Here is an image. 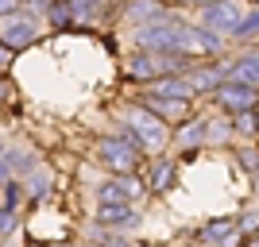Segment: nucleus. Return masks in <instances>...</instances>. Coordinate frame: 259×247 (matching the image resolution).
Wrapping results in <instances>:
<instances>
[{"label": "nucleus", "instance_id": "nucleus-1", "mask_svg": "<svg viewBox=\"0 0 259 247\" xmlns=\"http://www.w3.org/2000/svg\"><path fill=\"white\" fill-rule=\"evenodd\" d=\"M186 35H190V27L170 23L162 16V20H151V23L136 27V43L143 51H155V54H186Z\"/></svg>", "mask_w": 259, "mask_h": 247}, {"label": "nucleus", "instance_id": "nucleus-2", "mask_svg": "<svg viewBox=\"0 0 259 247\" xmlns=\"http://www.w3.org/2000/svg\"><path fill=\"white\" fill-rule=\"evenodd\" d=\"M128 74L155 85V81H162V77L190 74V54H155V51H143V54H136V58H132Z\"/></svg>", "mask_w": 259, "mask_h": 247}, {"label": "nucleus", "instance_id": "nucleus-3", "mask_svg": "<svg viewBox=\"0 0 259 247\" xmlns=\"http://www.w3.org/2000/svg\"><path fill=\"white\" fill-rule=\"evenodd\" d=\"M128 124L132 131H136V147L140 151H159L162 143H166V124H162L155 112H147V108H136V112H128Z\"/></svg>", "mask_w": 259, "mask_h": 247}, {"label": "nucleus", "instance_id": "nucleus-4", "mask_svg": "<svg viewBox=\"0 0 259 247\" xmlns=\"http://www.w3.org/2000/svg\"><path fill=\"white\" fill-rule=\"evenodd\" d=\"M97 159L105 162L112 174H136V166H140V147L132 139H108L97 147Z\"/></svg>", "mask_w": 259, "mask_h": 247}, {"label": "nucleus", "instance_id": "nucleus-5", "mask_svg": "<svg viewBox=\"0 0 259 247\" xmlns=\"http://www.w3.org/2000/svg\"><path fill=\"white\" fill-rule=\"evenodd\" d=\"M35 20L31 16H4L0 20V46H8V51H23V46H31L35 43Z\"/></svg>", "mask_w": 259, "mask_h": 247}, {"label": "nucleus", "instance_id": "nucleus-6", "mask_svg": "<svg viewBox=\"0 0 259 247\" xmlns=\"http://www.w3.org/2000/svg\"><path fill=\"white\" fill-rule=\"evenodd\" d=\"M201 23H205L209 31H236L240 23H244V12L232 0H213V4L201 8Z\"/></svg>", "mask_w": 259, "mask_h": 247}, {"label": "nucleus", "instance_id": "nucleus-7", "mask_svg": "<svg viewBox=\"0 0 259 247\" xmlns=\"http://www.w3.org/2000/svg\"><path fill=\"white\" fill-rule=\"evenodd\" d=\"M255 101H259V93H255V89H248V85H240V81H225V85L217 89V105L225 108L228 116L251 112V108H255Z\"/></svg>", "mask_w": 259, "mask_h": 247}, {"label": "nucleus", "instance_id": "nucleus-8", "mask_svg": "<svg viewBox=\"0 0 259 247\" xmlns=\"http://www.w3.org/2000/svg\"><path fill=\"white\" fill-rule=\"evenodd\" d=\"M136 197H143V185L124 174V178H108L105 185L97 189V201L101 205H136Z\"/></svg>", "mask_w": 259, "mask_h": 247}, {"label": "nucleus", "instance_id": "nucleus-9", "mask_svg": "<svg viewBox=\"0 0 259 247\" xmlns=\"http://www.w3.org/2000/svg\"><path fill=\"white\" fill-rule=\"evenodd\" d=\"M147 112H155V116L162 120V124H186L190 120V101H174V97H151L147 93Z\"/></svg>", "mask_w": 259, "mask_h": 247}, {"label": "nucleus", "instance_id": "nucleus-10", "mask_svg": "<svg viewBox=\"0 0 259 247\" xmlns=\"http://www.w3.org/2000/svg\"><path fill=\"white\" fill-rule=\"evenodd\" d=\"M228 81H240V85H248V89H259V51L244 54L240 62L228 66Z\"/></svg>", "mask_w": 259, "mask_h": 247}, {"label": "nucleus", "instance_id": "nucleus-11", "mask_svg": "<svg viewBox=\"0 0 259 247\" xmlns=\"http://www.w3.org/2000/svg\"><path fill=\"white\" fill-rule=\"evenodd\" d=\"M97 220L105 228H128L132 220H136V205H101Z\"/></svg>", "mask_w": 259, "mask_h": 247}, {"label": "nucleus", "instance_id": "nucleus-12", "mask_svg": "<svg viewBox=\"0 0 259 247\" xmlns=\"http://www.w3.org/2000/svg\"><path fill=\"white\" fill-rule=\"evenodd\" d=\"M236 232V216H217L209 220L205 228H197V239H205V243H225V236Z\"/></svg>", "mask_w": 259, "mask_h": 247}, {"label": "nucleus", "instance_id": "nucleus-13", "mask_svg": "<svg viewBox=\"0 0 259 247\" xmlns=\"http://www.w3.org/2000/svg\"><path fill=\"white\" fill-rule=\"evenodd\" d=\"M147 185H151L155 193H166V189L174 185V162L159 159V162H155V170H151V178H147Z\"/></svg>", "mask_w": 259, "mask_h": 247}, {"label": "nucleus", "instance_id": "nucleus-14", "mask_svg": "<svg viewBox=\"0 0 259 247\" xmlns=\"http://www.w3.org/2000/svg\"><path fill=\"white\" fill-rule=\"evenodd\" d=\"M174 139H178V147H186V151L197 147V143H205V120H186Z\"/></svg>", "mask_w": 259, "mask_h": 247}, {"label": "nucleus", "instance_id": "nucleus-15", "mask_svg": "<svg viewBox=\"0 0 259 247\" xmlns=\"http://www.w3.org/2000/svg\"><path fill=\"white\" fill-rule=\"evenodd\" d=\"M232 116L228 120H205V139H213V143H225V139H232Z\"/></svg>", "mask_w": 259, "mask_h": 247}, {"label": "nucleus", "instance_id": "nucleus-16", "mask_svg": "<svg viewBox=\"0 0 259 247\" xmlns=\"http://www.w3.org/2000/svg\"><path fill=\"white\" fill-rule=\"evenodd\" d=\"M232 39H259V12L244 16V23H240L236 31H232Z\"/></svg>", "mask_w": 259, "mask_h": 247}, {"label": "nucleus", "instance_id": "nucleus-17", "mask_svg": "<svg viewBox=\"0 0 259 247\" xmlns=\"http://www.w3.org/2000/svg\"><path fill=\"white\" fill-rule=\"evenodd\" d=\"M236 162H240L248 174H259V147H240V151H236Z\"/></svg>", "mask_w": 259, "mask_h": 247}, {"label": "nucleus", "instance_id": "nucleus-18", "mask_svg": "<svg viewBox=\"0 0 259 247\" xmlns=\"http://www.w3.org/2000/svg\"><path fill=\"white\" fill-rule=\"evenodd\" d=\"M232 128L240 131V135H259V124H255V112H240V116H232Z\"/></svg>", "mask_w": 259, "mask_h": 247}, {"label": "nucleus", "instance_id": "nucleus-19", "mask_svg": "<svg viewBox=\"0 0 259 247\" xmlns=\"http://www.w3.org/2000/svg\"><path fill=\"white\" fill-rule=\"evenodd\" d=\"M20 201H23V185H20V182H4V209L12 213Z\"/></svg>", "mask_w": 259, "mask_h": 247}, {"label": "nucleus", "instance_id": "nucleus-20", "mask_svg": "<svg viewBox=\"0 0 259 247\" xmlns=\"http://www.w3.org/2000/svg\"><path fill=\"white\" fill-rule=\"evenodd\" d=\"M255 228H259V213H244V220H236L240 236H255Z\"/></svg>", "mask_w": 259, "mask_h": 247}, {"label": "nucleus", "instance_id": "nucleus-21", "mask_svg": "<svg viewBox=\"0 0 259 247\" xmlns=\"http://www.w3.org/2000/svg\"><path fill=\"white\" fill-rule=\"evenodd\" d=\"M31 193H35V197L51 193V174H47V178H43V174H35V185H31Z\"/></svg>", "mask_w": 259, "mask_h": 247}, {"label": "nucleus", "instance_id": "nucleus-22", "mask_svg": "<svg viewBox=\"0 0 259 247\" xmlns=\"http://www.w3.org/2000/svg\"><path fill=\"white\" fill-rule=\"evenodd\" d=\"M12 228H16V216H12L8 209H0V236H8Z\"/></svg>", "mask_w": 259, "mask_h": 247}, {"label": "nucleus", "instance_id": "nucleus-23", "mask_svg": "<svg viewBox=\"0 0 259 247\" xmlns=\"http://www.w3.org/2000/svg\"><path fill=\"white\" fill-rule=\"evenodd\" d=\"M8 58H12V51H8V46H0V70L8 66Z\"/></svg>", "mask_w": 259, "mask_h": 247}, {"label": "nucleus", "instance_id": "nucleus-24", "mask_svg": "<svg viewBox=\"0 0 259 247\" xmlns=\"http://www.w3.org/2000/svg\"><path fill=\"white\" fill-rule=\"evenodd\" d=\"M244 247H259V236H244Z\"/></svg>", "mask_w": 259, "mask_h": 247}, {"label": "nucleus", "instance_id": "nucleus-25", "mask_svg": "<svg viewBox=\"0 0 259 247\" xmlns=\"http://www.w3.org/2000/svg\"><path fill=\"white\" fill-rule=\"evenodd\" d=\"M8 97V81H4V77H0V101Z\"/></svg>", "mask_w": 259, "mask_h": 247}, {"label": "nucleus", "instance_id": "nucleus-26", "mask_svg": "<svg viewBox=\"0 0 259 247\" xmlns=\"http://www.w3.org/2000/svg\"><path fill=\"white\" fill-rule=\"evenodd\" d=\"M174 4H213V0H174Z\"/></svg>", "mask_w": 259, "mask_h": 247}, {"label": "nucleus", "instance_id": "nucleus-27", "mask_svg": "<svg viewBox=\"0 0 259 247\" xmlns=\"http://www.w3.org/2000/svg\"><path fill=\"white\" fill-rule=\"evenodd\" d=\"M74 4H81V8H89V4H97V0H74Z\"/></svg>", "mask_w": 259, "mask_h": 247}, {"label": "nucleus", "instance_id": "nucleus-28", "mask_svg": "<svg viewBox=\"0 0 259 247\" xmlns=\"http://www.w3.org/2000/svg\"><path fill=\"white\" fill-rule=\"evenodd\" d=\"M251 112H255V124H259V101H255V108H251Z\"/></svg>", "mask_w": 259, "mask_h": 247}, {"label": "nucleus", "instance_id": "nucleus-29", "mask_svg": "<svg viewBox=\"0 0 259 247\" xmlns=\"http://www.w3.org/2000/svg\"><path fill=\"white\" fill-rule=\"evenodd\" d=\"M31 4H47V8H51V0H31Z\"/></svg>", "mask_w": 259, "mask_h": 247}, {"label": "nucleus", "instance_id": "nucleus-30", "mask_svg": "<svg viewBox=\"0 0 259 247\" xmlns=\"http://www.w3.org/2000/svg\"><path fill=\"white\" fill-rule=\"evenodd\" d=\"M112 247H132V243H112Z\"/></svg>", "mask_w": 259, "mask_h": 247}]
</instances>
